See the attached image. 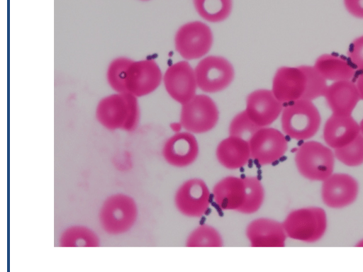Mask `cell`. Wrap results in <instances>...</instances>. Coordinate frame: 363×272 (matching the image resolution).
Returning <instances> with one entry per match:
<instances>
[{
    "label": "cell",
    "mask_w": 363,
    "mask_h": 272,
    "mask_svg": "<svg viewBox=\"0 0 363 272\" xmlns=\"http://www.w3.org/2000/svg\"><path fill=\"white\" fill-rule=\"evenodd\" d=\"M251 157L262 166L270 165L286 154L288 142L277 129L262 127L249 140Z\"/></svg>",
    "instance_id": "obj_10"
},
{
    "label": "cell",
    "mask_w": 363,
    "mask_h": 272,
    "mask_svg": "<svg viewBox=\"0 0 363 272\" xmlns=\"http://www.w3.org/2000/svg\"><path fill=\"white\" fill-rule=\"evenodd\" d=\"M199 154L196 138L191 132H177L164 143L162 155L169 165L183 168L192 164Z\"/></svg>",
    "instance_id": "obj_14"
},
{
    "label": "cell",
    "mask_w": 363,
    "mask_h": 272,
    "mask_svg": "<svg viewBox=\"0 0 363 272\" xmlns=\"http://www.w3.org/2000/svg\"><path fill=\"white\" fill-rule=\"evenodd\" d=\"M140 1H148V0H140Z\"/></svg>",
    "instance_id": "obj_36"
},
{
    "label": "cell",
    "mask_w": 363,
    "mask_h": 272,
    "mask_svg": "<svg viewBox=\"0 0 363 272\" xmlns=\"http://www.w3.org/2000/svg\"><path fill=\"white\" fill-rule=\"evenodd\" d=\"M95 115L108 130L133 132L138 126L140 110L138 97L128 92H114L98 103Z\"/></svg>",
    "instance_id": "obj_1"
},
{
    "label": "cell",
    "mask_w": 363,
    "mask_h": 272,
    "mask_svg": "<svg viewBox=\"0 0 363 272\" xmlns=\"http://www.w3.org/2000/svg\"><path fill=\"white\" fill-rule=\"evenodd\" d=\"M306 77V85L303 99L313 101L325 96L328 86L326 79L316 70L314 67L300 66Z\"/></svg>",
    "instance_id": "obj_28"
},
{
    "label": "cell",
    "mask_w": 363,
    "mask_h": 272,
    "mask_svg": "<svg viewBox=\"0 0 363 272\" xmlns=\"http://www.w3.org/2000/svg\"><path fill=\"white\" fill-rule=\"evenodd\" d=\"M245 234L250 246L256 248L284 247L287 237L282 222L268 217L251 221Z\"/></svg>",
    "instance_id": "obj_16"
},
{
    "label": "cell",
    "mask_w": 363,
    "mask_h": 272,
    "mask_svg": "<svg viewBox=\"0 0 363 272\" xmlns=\"http://www.w3.org/2000/svg\"><path fill=\"white\" fill-rule=\"evenodd\" d=\"M347 55L352 63L363 71V35L358 37L350 44Z\"/></svg>",
    "instance_id": "obj_31"
},
{
    "label": "cell",
    "mask_w": 363,
    "mask_h": 272,
    "mask_svg": "<svg viewBox=\"0 0 363 272\" xmlns=\"http://www.w3.org/2000/svg\"><path fill=\"white\" fill-rule=\"evenodd\" d=\"M138 208L129 195L116 193L108 196L99 212L101 228L108 234L120 235L128 232L135 224Z\"/></svg>",
    "instance_id": "obj_2"
},
{
    "label": "cell",
    "mask_w": 363,
    "mask_h": 272,
    "mask_svg": "<svg viewBox=\"0 0 363 272\" xmlns=\"http://www.w3.org/2000/svg\"><path fill=\"white\" fill-rule=\"evenodd\" d=\"M162 79L160 68L153 60H132L126 74V91L138 98L147 96L157 89Z\"/></svg>",
    "instance_id": "obj_11"
},
{
    "label": "cell",
    "mask_w": 363,
    "mask_h": 272,
    "mask_svg": "<svg viewBox=\"0 0 363 272\" xmlns=\"http://www.w3.org/2000/svg\"><path fill=\"white\" fill-rule=\"evenodd\" d=\"M358 192L359 185L354 177L347 174L336 173L323 181L321 197L328 207L340 209L353 203Z\"/></svg>",
    "instance_id": "obj_12"
},
{
    "label": "cell",
    "mask_w": 363,
    "mask_h": 272,
    "mask_svg": "<svg viewBox=\"0 0 363 272\" xmlns=\"http://www.w3.org/2000/svg\"><path fill=\"white\" fill-rule=\"evenodd\" d=\"M346 10L352 16L363 18V0H343Z\"/></svg>",
    "instance_id": "obj_32"
},
{
    "label": "cell",
    "mask_w": 363,
    "mask_h": 272,
    "mask_svg": "<svg viewBox=\"0 0 363 272\" xmlns=\"http://www.w3.org/2000/svg\"><path fill=\"white\" fill-rule=\"evenodd\" d=\"M58 243L61 247H98L100 239L91 228L73 225L67 227L61 233Z\"/></svg>",
    "instance_id": "obj_23"
},
{
    "label": "cell",
    "mask_w": 363,
    "mask_h": 272,
    "mask_svg": "<svg viewBox=\"0 0 363 272\" xmlns=\"http://www.w3.org/2000/svg\"><path fill=\"white\" fill-rule=\"evenodd\" d=\"M185 245L187 247H221L223 240L215 227L203 224L190 232Z\"/></svg>",
    "instance_id": "obj_25"
},
{
    "label": "cell",
    "mask_w": 363,
    "mask_h": 272,
    "mask_svg": "<svg viewBox=\"0 0 363 272\" xmlns=\"http://www.w3.org/2000/svg\"><path fill=\"white\" fill-rule=\"evenodd\" d=\"M313 67L326 80L334 81L350 80L354 74V68L346 60L330 54L320 55Z\"/></svg>",
    "instance_id": "obj_22"
},
{
    "label": "cell",
    "mask_w": 363,
    "mask_h": 272,
    "mask_svg": "<svg viewBox=\"0 0 363 272\" xmlns=\"http://www.w3.org/2000/svg\"><path fill=\"white\" fill-rule=\"evenodd\" d=\"M357 246H361L363 247V239L360 240L357 244Z\"/></svg>",
    "instance_id": "obj_35"
},
{
    "label": "cell",
    "mask_w": 363,
    "mask_h": 272,
    "mask_svg": "<svg viewBox=\"0 0 363 272\" xmlns=\"http://www.w3.org/2000/svg\"><path fill=\"white\" fill-rule=\"evenodd\" d=\"M260 128L247 115L245 110L238 113L229 125V135L238 137L247 141Z\"/></svg>",
    "instance_id": "obj_30"
},
{
    "label": "cell",
    "mask_w": 363,
    "mask_h": 272,
    "mask_svg": "<svg viewBox=\"0 0 363 272\" xmlns=\"http://www.w3.org/2000/svg\"><path fill=\"white\" fill-rule=\"evenodd\" d=\"M324 96L333 114L341 115H351L360 100L357 86L350 80L335 81Z\"/></svg>",
    "instance_id": "obj_20"
},
{
    "label": "cell",
    "mask_w": 363,
    "mask_h": 272,
    "mask_svg": "<svg viewBox=\"0 0 363 272\" xmlns=\"http://www.w3.org/2000/svg\"><path fill=\"white\" fill-rule=\"evenodd\" d=\"M212 193L213 200L219 208L239 212L246 197L244 177L225 176L215 184Z\"/></svg>",
    "instance_id": "obj_19"
},
{
    "label": "cell",
    "mask_w": 363,
    "mask_h": 272,
    "mask_svg": "<svg viewBox=\"0 0 363 272\" xmlns=\"http://www.w3.org/2000/svg\"><path fill=\"white\" fill-rule=\"evenodd\" d=\"M213 44L210 28L200 21L187 23L181 26L174 38L175 48L184 59L195 60L205 55Z\"/></svg>",
    "instance_id": "obj_7"
},
{
    "label": "cell",
    "mask_w": 363,
    "mask_h": 272,
    "mask_svg": "<svg viewBox=\"0 0 363 272\" xmlns=\"http://www.w3.org/2000/svg\"><path fill=\"white\" fill-rule=\"evenodd\" d=\"M287 237L306 243L320 239L327 229V216L320 207H306L291 211L282 222Z\"/></svg>",
    "instance_id": "obj_4"
},
{
    "label": "cell",
    "mask_w": 363,
    "mask_h": 272,
    "mask_svg": "<svg viewBox=\"0 0 363 272\" xmlns=\"http://www.w3.org/2000/svg\"><path fill=\"white\" fill-rule=\"evenodd\" d=\"M360 99L363 100V74H362L356 83Z\"/></svg>",
    "instance_id": "obj_33"
},
{
    "label": "cell",
    "mask_w": 363,
    "mask_h": 272,
    "mask_svg": "<svg viewBox=\"0 0 363 272\" xmlns=\"http://www.w3.org/2000/svg\"><path fill=\"white\" fill-rule=\"evenodd\" d=\"M335 157L348 166L363 164V136L360 134L348 144L334 150Z\"/></svg>",
    "instance_id": "obj_29"
},
{
    "label": "cell",
    "mask_w": 363,
    "mask_h": 272,
    "mask_svg": "<svg viewBox=\"0 0 363 272\" xmlns=\"http://www.w3.org/2000/svg\"><path fill=\"white\" fill-rule=\"evenodd\" d=\"M283 110L281 103L272 91L259 89L250 94L246 100L245 111L259 128L267 127L274 122Z\"/></svg>",
    "instance_id": "obj_15"
},
{
    "label": "cell",
    "mask_w": 363,
    "mask_h": 272,
    "mask_svg": "<svg viewBox=\"0 0 363 272\" xmlns=\"http://www.w3.org/2000/svg\"><path fill=\"white\" fill-rule=\"evenodd\" d=\"M194 4L200 16L212 23L226 19L232 9V0H194Z\"/></svg>",
    "instance_id": "obj_24"
},
{
    "label": "cell",
    "mask_w": 363,
    "mask_h": 272,
    "mask_svg": "<svg viewBox=\"0 0 363 272\" xmlns=\"http://www.w3.org/2000/svg\"><path fill=\"white\" fill-rule=\"evenodd\" d=\"M359 125L360 134L363 136V118L361 120V122L359 124Z\"/></svg>",
    "instance_id": "obj_34"
},
{
    "label": "cell",
    "mask_w": 363,
    "mask_h": 272,
    "mask_svg": "<svg viewBox=\"0 0 363 272\" xmlns=\"http://www.w3.org/2000/svg\"><path fill=\"white\" fill-rule=\"evenodd\" d=\"M218 118L216 104L206 95H195L182 105L180 125L189 132H207L214 128Z\"/></svg>",
    "instance_id": "obj_6"
},
{
    "label": "cell",
    "mask_w": 363,
    "mask_h": 272,
    "mask_svg": "<svg viewBox=\"0 0 363 272\" xmlns=\"http://www.w3.org/2000/svg\"><path fill=\"white\" fill-rule=\"evenodd\" d=\"M216 157L224 168L229 170L239 169L247 164L252 158L249 141L229 135L218 144Z\"/></svg>",
    "instance_id": "obj_21"
},
{
    "label": "cell",
    "mask_w": 363,
    "mask_h": 272,
    "mask_svg": "<svg viewBox=\"0 0 363 272\" xmlns=\"http://www.w3.org/2000/svg\"><path fill=\"white\" fill-rule=\"evenodd\" d=\"M163 81L168 94L182 105L195 96V72L187 62L180 61L169 66L163 76Z\"/></svg>",
    "instance_id": "obj_13"
},
{
    "label": "cell",
    "mask_w": 363,
    "mask_h": 272,
    "mask_svg": "<svg viewBox=\"0 0 363 272\" xmlns=\"http://www.w3.org/2000/svg\"><path fill=\"white\" fill-rule=\"evenodd\" d=\"M320 122V115L312 101L298 99L281 112V129L285 135L296 140L312 137L318 132Z\"/></svg>",
    "instance_id": "obj_3"
},
{
    "label": "cell",
    "mask_w": 363,
    "mask_h": 272,
    "mask_svg": "<svg viewBox=\"0 0 363 272\" xmlns=\"http://www.w3.org/2000/svg\"><path fill=\"white\" fill-rule=\"evenodd\" d=\"M194 72L197 86L207 93L225 89L234 78L232 64L226 59L218 56H208L202 59Z\"/></svg>",
    "instance_id": "obj_9"
},
{
    "label": "cell",
    "mask_w": 363,
    "mask_h": 272,
    "mask_svg": "<svg viewBox=\"0 0 363 272\" xmlns=\"http://www.w3.org/2000/svg\"><path fill=\"white\" fill-rule=\"evenodd\" d=\"M294 162L303 177L312 181H323L333 172L335 154L328 146L308 141L296 149Z\"/></svg>",
    "instance_id": "obj_5"
},
{
    "label": "cell",
    "mask_w": 363,
    "mask_h": 272,
    "mask_svg": "<svg viewBox=\"0 0 363 272\" xmlns=\"http://www.w3.org/2000/svg\"><path fill=\"white\" fill-rule=\"evenodd\" d=\"M177 210L189 217H201L208 210L211 192L203 180L192 178L177 188L174 198Z\"/></svg>",
    "instance_id": "obj_8"
},
{
    "label": "cell",
    "mask_w": 363,
    "mask_h": 272,
    "mask_svg": "<svg viewBox=\"0 0 363 272\" xmlns=\"http://www.w3.org/2000/svg\"><path fill=\"white\" fill-rule=\"evenodd\" d=\"M306 85V74L301 67H282L274 76L272 91L281 103H289L302 98Z\"/></svg>",
    "instance_id": "obj_17"
},
{
    "label": "cell",
    "mask_w": 363,
    "mask_h": 272,
    "mask_svg": "<svg viewBox=\"0 0 363 272\" xmlns=\"http://www.w3.org/2000/svg\"><path fill=\"white\" fill-rule=\"evenodd\" d=\"M360 135L359 125L351 116L332 114L323 128V139L334 150L352 142Z\"/></svg>",
    "instance_id": "obj_18"
},
{
    "label": "cell",
    "mask_w": 363,
    "mask_h": 272,
    "mask_svg": "<svg viewBox=\"0 0 363 272\" xmlns=\"http://www.w3.org/2000/svg\"><path fill=\"white\" fill-rule=\"evenodd\" d=\"M245 201L239 212L250 215L258 211L264 200V188L260 180L254 176H245Z\"/></svg>",
    "instance_id": "obj_26"
},
{
    "label": "cell",
    "mask_w": 363,
    "mask_h": 272,
    "mask_svg": "<svg viewBox=\"0 0 363 272\" xmlns=\"http://www.w3.org/2000/svg\"><path fill=\"white\" fill-rule=\"evenodd\" d=\"M132 60L126 57H118L109 63L106 70V80L108 86L114 92H127L125 88L126 74Z\"/></svg>",
    "instance_id": "obj_27"
}]
</instances>
